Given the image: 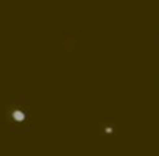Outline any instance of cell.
<instances>
[{
    "label": "cell",
    "mask_w": 159,
    "mask_h": 156,
    "mask_svg": "<svg viewBox=\"0 0 159 156\" xmlns=\"http://www.w3.org/2000/svg\"><path fill=\"white\" fill-rule=\"evenodd\" d=\"M13 119H14L16 122H24V120H25V112L20 111V109H16V111L13 112Z\"/></svg>",
    "instance_id": "cell-1"
},
{
    "label": "cell",
    "mask_w": 159,
    "mask_h": 156,
    "mask_svg": "<svg viewBox=\"0 0 159 156\" xmlns=\"http://www.w3.org/2000/svg\"><path fill=\"white\" fill-rule=\"evenodd\" d=\"M105 133H106V134H112V133H114V130H112L111 126H106V128H105Z\"/></svg>",
    "instance_id": "cell-2"
}]
</instances>
